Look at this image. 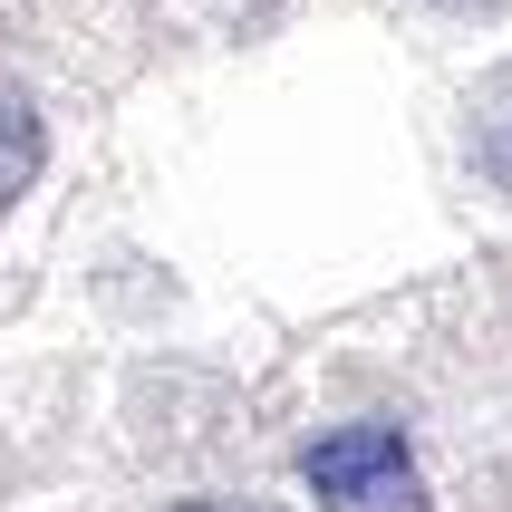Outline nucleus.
<instances>
[{
  "label": "nucleus",
  "instance_id": "obj_1",
  "mask_svg": "<svg viewBox=\"0 0 512 512\" xmlns=\"http://www.w3.org/2000/svg\"><path fill=\"white\" fill-rule=\"evenodd\" d=\"M300 484L319 512H426V484H416V455L397 426H329L300 455Z\"/></svg>",
  "mask_w": 512,
  "mask_h": 512
},
{
  "label": "nucleus",
  "instance_id": "obj_2",
  "mask_svg": "<svg viewBox=\"0 0 512 512\" xmlns=\"http://www.w3.org/2000/svg\"><path fill=\"white\" fill-rule=\"evenodd\" d=\"M39 165H49V126H39V97H29L10 68H0V213L39 184Z\"/></svg>",
  "mask_w": 512,
  "mask_h": 512
},
{
  "label": "nucleus",
  "instance_id": "obj_3",
  "mask_svg": "<svg viewBox=\"0 0 512 512\" xmlns=\"http://www.w3.org/2000/svg\"><path fill=\"white\" fill-rule=\"evenodd\" d=\"M474 165L512 194V68H493V78L474 87Z\"/></svg>",
  "mask_w": 512,
  "mask_h": 512
},
{
  "label": "nucleus",
  "instance_id": "obj_4",
  "mask_svg": "<svg viewBox=\"0 0 512 512\" xmlns=\"http://www.w3.org/2000/svg\"><path fill=\"white\" fill-rule=\"evenodd\" d=\"M174 512H271V503H223V493H213V503H174Z\"/></svg>",
  "mask_w": 512,
  "mask_h": 512
}]
</instances>
